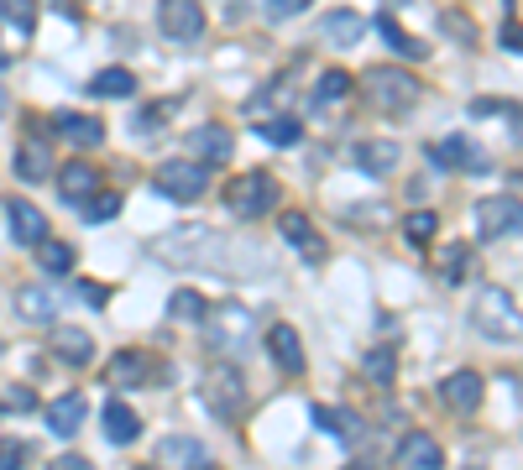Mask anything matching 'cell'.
<instances>
[{"label": "cell", "instance_id": "6da1fadb", "mask_svg": "<svg viewBox=\"0 0 523 470\" xmlns=\"http://www.w3.org/2000/svg\"><path fill=\"white\" fill-rule=\"evenodd\" d=\"M204 340L220 356H246L252 350V309H241V303H204Z\"/></svg>", "mask_w": 523, "mask_h": 470}, {"label": "cell", "instance_id": "7a4b0ae2", "mask_svg": "<svg viewBox=\"0 0 523 470\" xmlns=\"http://www.w3.org/2000/svg\"><path fill=\"white\" fill-rule=\"evenodd\" d=\"M246 403H252V392H246V382H241L236 366H210V371H204V408H210L215 418L241 423Z\"/></svg>", "mask_w": 523, "mask_h": 470}, {"label": "cell", "instance_id": "3957f363", "mask_svg": "<svg viewBox=\"0 0 523 470\" xmlns=\"http://www.w3.org/2000/svg\"><path fill=\"white\" fill-rule=\"evenodd\" d=\"M367 94L382 105V110H393V115H403V110H414L419 100H424V89H419V79L408 74V68H393V63H382V68H372L367 79Z\"/></svg>", "mask_w": 523, "mask_h": 470}, {"label": "cell", "instance_id": "277c9868", "mask_svg": "<svg viewBox=\"0 0 523 470\" xmlns=\"http://www.w3.org/2000/svg\"><path fill=\"white\" fill-rule=\"evenodd\" d=\"M272 204H278V183H272V173H241V178L225 183V209H231L236 220H262Z\"/></svg>", "mask_w": 523, "mask_h": 470}, {"label": "cell", "instance_id": "5b68a950", "mask_svg": "<svg viewBox=\"0 0 523 470\" xmlns=\"http://www.w3.org/2000/svg\"><path fill=\"white\" fill-rule=\"evenodd\" d=\"M471 324L492 340H503V335L513 340L518 335V298L508 288H482L476 293V309H471Z\"/></svg>", "mask_w": 523, "mask_h": 470}, {"label": "cell", "instance_id": "8992f818", "mask_svg": "<svg viewBox=\"0 0 523 470\" xmlns=\"http://www.w3.org/2000/svg\"><path fill=\"white\" fill-rule=\"evenodd\" d=\"M204 188H210V168L204 162H163L157 168V194L163 199L194 204V199H204Z\"/></svg>", "mask_w": 523, "mask_h": 470}, {"label": "cell", "instance_id": "52a82bcc", "mask_svg": "<svg viewBox=\"0 0 523 470\" xmlns=\"http://www.w3.org/2000/svg\"><path fill=\"white\" fill-rule=\"evenodd\" d=\"M523 225V209H518V194H492L476 204V235L482 241H497V235H518Z\"/></svg>", "mask_w": 523, "mask_h": 470}, {"label": "cell", "instance_id": "ba28073f", "mask_svg": "<svg viewBox=\"0 0 523 470\" xmlns=\"http://www.w3.org/2000/svg\"><path fill=\"white\" fill-rule=\"evenodd\" d=\"M278 230H283V241H288L293 251H299L309 267H325V262H330V241H325L320 230H314V220H309V215H299V209H288V215L278 220Z\"/></svg>", "mask_w": 523, "mask_h": 470}, {"label": "cell", "instance_id": "9c48e42d", "mask_svg": "<svg viewBox=\"0 0 523 470\" xmlns=\"http://www.w3.org/2000/svg\"><path fill=\"white\" fill-rule=\"evenodd\" d=\"M157 27L173 42H194L204 32V6L199 0H157Z\"/></svg>", "mask_w": 523, "mask_h": 470}, {"label": "cell", "instance_id": "30bf717a", "mask_svg": "<svg viewBox=\"0 0 523 470\" xmlns=\"http://www.w3.org/2000/svg\"><path fill=\"white\" fill-rule=\"evenodd\" d=\"M157 460H163V470H210V450L194 434H168L157 444Z\"/></svg>", "mask_w": 523, "mask_h": 470}, {"label": "cell", "instance_id": "8fae6325", "mask_svg": "<svg viewBox=\"0 0 523 470\" xmlns=\"http://www.w3.org/2000/svg\"><path fill=\"white\" fill-rule=\"evenodd\" d=\"M267 356H272V366H278V371L299 376L304 371V340H299V329H293V324H272L267 329Z\"/></svg>", "mask_w": 523, "mask_h": 470}, {"label": "cell", "instance_id": "7c38bea8", "mask_svg": "<svg viewBox=\"0 0 523 470\" xmlns=\"http://www.w3.org/2000/svg\"><path fill=\"white\" fill-rule=\"evenodd\" d=\"M440 403L450 413H476V408H482V376H476V371H450L440 382Z\"/></svg>", "mask_w": 523, "mask_h": 470}, {"label": "cell", "instance_id": "4fadbf2b", "mask_svg": "<svg viewBox=\"0 0 523 470\" xmlns=\"http://www.w3.org/2000/svg\"><path fill=\"white\" fill-rule=\"evenodd\" d=\"M84 413H89L84 392H63V397H53V403L42 408V418H48V429H53L58 439H74V434L84 429Z\"/></svg>", "mask_w": 523, "mask_h": 470}, {"label": "cell", "instance_id": "5bb4252c", "mask_svg": "<svg viewBox=\"0 0 523 470\" xmlns=\"http://www.w3.org/2000/svg\"><path fill=\"white\" fill-rule=\"evenodd\" d=\"M6 220H11V235L21 246H37L48 235V215L32 204V199H6Z\"/></svg>", "mask_w": 523, "mask_h": 470}, {"label": "cell", "instance_id": "9a60e30c", "mask_svg": "<svg viewBox=\"0 0 523 470\" xmlns=\"http://www.w3.org/2000/svg\"><path fill=\"white\" fill-rule=\"evenodd\" d=\"M53 356L63 366H89L95 361V335H84L79 324H58L53 329Z\"/></svg>", "mask_w": 523, "mask_h": 470}, {"label": "cell", "instance_id": "2e32d148", "mask_svg": "<svg viewBox=\"0 0 523 470\" xmlns=\"http://www.w3.org/2000/svg\"><path fill=\"white\" fill-rule=\"evenodd\" d=\"M398 465L403 470H445V450L435 444V434H408L398 444Z\"/></svg>", "mask_w": 523, "mask_h": 470}, {"label": "cell", "instance_id": "e0dca14e", "mask_svg": "<svg viewBox=\"0 0 523 470\" xmlns=\"http://www.w3.org/2000/svg\"><path fill=\"white\" fill-rule=\"evenodd\" d=\"M314 423H320L325 434H335L340 444H361V439H367V418L351 413V408H314Z\"/></svg>", "mask_w": 523, "mask_h": 470}, {"label": "cell", "instance_id": "ac0fdd59", "mask_svg": "<svg viewBox=\"0 0 523 470\" xmlns=\"http://www.w3.org/2000/svg\"><path fill=\"white\" fill-rule=\"evenodd\" d=\"M236 141L225 126H199L194 131V162H204V168H220V162H231Z\"/></svg>", "mask_w": 523, "mask_h": 470}, {"label": "cell", "instance_id": "d6986e66", "mask_svg": "<svg viewBox=\"0 0 523 470\" xmlns=\"http://www.w3.org/2000/svg\"><path fill=\"white\" fill-rule=\"evenodd\" d=\"M53 131L63 136V141H74V147L84 152V147H100V141H105V126L95 121V115H53Z\"/></svg>", "mask_w": 523, "mask_h": 470}, {"label": "cell", "instance_id": "ffe728a7", "mask_svg": "<svg viewBox=\"0 0 523 470\" xmlns=\"http://www.w3.org/2000/svg\"><path fill=\"white\" fill-rule=\"evenodd\" d=\"M429 157L440 162V168H482V152H476V141L471 136H445V141H435L429 147Z\"/></svg>", "mask_w": 523, "mask_h": 470}, {"label": "cell", "instance_id": "44dd1931", "mask_svg": "<svg viewBox=\"0 0 523 470\" xmlns=\"http://www.w3.org/2000/svg\"><path fill=\"white\" fill-rule=\"evenodd\" d=\"M95 188H100V173L89 168V162H68V168H58V194L68 204H84Z\"/></svg>", "mask_w": 523, "mask_h": 470}, {"label": "cell", "instance_id": "7402d4cb", "mask_svg": "<svg viewBox=\"0 0 523 470\" xmlns=\"http://www.w3.org/2000/svg\"><path fill=\"white\" fill-rule=\"evenodd\" d=\"M53 173V157H48V141H37V136H27L16 147V178H27V183H42Z\"/></svg>", "mask_w": 523, "mask_h": 470}, {"label": "cell", "instance_id": "603a6c76", "mask_svg": "<svg viewBox=\"0 0 523 470\" xmlns=\"http://www.w3.org/2000/svg\"><path fill=\"white\" fill-rule=\"evenodd\" d=\"M320 32H325V42H335V47H356L361 32H367V16H361V11H330V16L320 21Z\"/></svg>", "mask_w": 523, "mask_h": 470}, {"label": "cell", "instance_id": "cb8c5ba5", "mask_svg": "<svg viewBox=\"0 0 523 470\" xmlns=\"http://www.w3.org/2000/svg\"><path fill=\"white\" fill-rule=\"evenodd\" d=\"M351 157H356V168L372 173V178L377 173H393L398 168V141H356Z\"/></svg>", "mask_w": 523, "mask_h": 470}, {"label": "cell", "instance_id": "d4e9b609", "mask_svg": "<svg viewBox=\"0 0 523 470\" xmlns=\"http://www.w3.org/2000/svg\"><path fill=\"white\" fill-rule=\"evenodd\" d=\"M105 439L110 444H136V439H142V418H136L126 403H105Z\"/></svg>", "mask_w": 523, "mask_h": 470}, {"label": "cell", "instance_id": "484cf974", "mask_svg": "<svg viewBox=\"0 0 523 470\" xmlns=\"http://www.w3.org/2000/svg\"><path fill=\"white\" fill-rule=\"evenodd\" d=\"M157 366H152V356L147 350H121L116 361H110V382L116 387H136V382H147Z\"/></svg>", "mask_w": 523, "mask_h": 470}, {"label": "cell", "instance_id": "4316f807", "mask_svg": "<svg viewBox=\"0 0 523 470\" xmlns=\"http://www.w3.org/2000/svg\"><path fill=\"white\" fill-rule=\"evenodd\" d=\"M89 94H100V100H131L136 74H131V68H100V74L89 79Z\"/></svg>", "mask_w": 523, "mask_h": 470}, {"label": "cell", "instance_id": "83f0119b", "mask_svg": "<svg viewBox=\"0 0 523 470\" xmlns=\"http://www.w3.org/2000/svg\"><path fill=\"white\" fill-rule=\"evenodd\" d=\"M37 267L48 272V277H68V272H74V246L53 241V235H42V241H37Z\"/></svg>", "mask_w": 523, "mask_h": 470}, {"label": "cell", "instance_id": "f1b7e54d", "mask_svg": "<svg viewBox=\"0 0 523 470\" xmlns=\"http://www.w3.org/2000/svg\"><path fill=\"white\" fill-rule=\"evenodd\" d=\"M257 136L272 141V147H299L304 141V126L293 115H272V121H257Z\"/></svg>", "mask_w": 523, "mask_h": 470}, {"label": "cell", "instance_id": "f546056e", "mask_svg": "<svg viewBox=\"0 0 523 470\" xmlns=\"http://www.w3.org/2000/svg\"><path fill=\"white\" fill-rule=\"evenodd\" d=\"M377 37L388 42L398 58H424V42H419V37H408V32L398 27V21H393V16H377Z\"/></svg>", "mask_w": 523, "mask_h": 470}, {"label": "cell", "instance_id": "4dcf8cb0", "mask_svg": "<svg viewBox=\"0 0 523 470\" xmlns=\"http://www.w3.org/2000/svg\"><path fill=\"white\" fill-rule=\"evenodd\" d=\"M351 94V74H340V68H330V74H320V84H314V110H330Z\"/></svg>", "mask_w": 523, "mask_h": 470}, {"label": "cell", "instance_id": "1f68e13d", "mask_svg": "<svg viewBox=\"0 0 523 470\" xmlns=\"http://www.w3.org/2000/svg\"><path fill=\"white\" fill-rule=\"evenodd\" d=\"M16 309H21V319H32V324H48L53 319V293H42V288H21L16 293Z\"/></svg>", "mask_w": 523, "mask_h": 470}, {"label": "cell", "instance_id": "d6a6232c", "mask_svg": "<svg viewBox=\"0 0 523 470\" xmlns=\"http://www.w3.org/2000/svg\"><path fill=\"white\" fill-rule=\"evenodd\" d=\"M74 209L84 215V225H105V220L121 215V199H116V194H100V188H95V194H89L84 204H74Z\"/></svg>", "mask_w": 523, "mask_h": 470}, {"label": "cell", "instance_id": "836d02e7", "mask_svg": "<svg viewBox=\"0 0 523 470\" xmlns=\"http://www.w3.org/2000/svg\"><path fill=\"white\" fill-rule=\"evenodd\" d=\"M361 371H367L377 387H393L398 361H393V350H388V345H377V350H367V361H361Z\"/></svg>", "mask_w": 523, "mask_h": 470}, {"label": "cell", "instance_id": "e575fe53", "mask_svg": "<svg viewBox=\"0 0 523 470\" xmlns=\"http://www.w3.org/2000/svg\"><path fill=\"white\" fill-rule=\"evenodd\" d=\"M435 230H440V220L429 215V209H414V215L403 220V235H408V246H429V241H435Z\"/></svg>", "mask_w": 523, "mask_h": 470}, {"label": "cell", "instance_id": "d590c367", "mask_svg": "<svg viewBox=\"0 0 523 470\" xmlns=\"http://www.w3.org/2000/svg\"><path fill=\"white\" fill-rule=\"evenodd\" d=\"M440 277H445V282H466V277H471V246H445Z\"/></svg>", "mask_w": 523, "mask_h": 470}, {"label": "cell", "instance_id": "8d00e7d4", "mask_svg": "<svg viewBox=\"0 0 523 470\" xmlns=\"http://www.w3.org/2000/svg\"><path fill=\"white\" fill-rule=\"evenodd\" d=\"M0 16H6L16 32H32L37 27V0H0Z\"/></svg>", "mask_w": 523, "mask_h": 470}, {"label": "cell", "instance_id": "74e56055", "mask_svg": "<svg viewBox=\"0 0 523 470\" xmlns=\"http://www.w3.org/2000/svg\"><path fill=\"white\" fill-rule=\"evenodd\" d=\"M168 314H173V319H199V314H204V298H199L194 288H178V293L168 298Z\"/></svg>", "mask_w": 523, "mask_h": 470}, {"label": "cell", "instance_id": "f35d334b", "mask_svg": "<svg viewBox=\"0 0 523 470\" xmlns=\"http://www.w3.org/2000/svg\"><path fill=\"white\" fill-rule=\"evenodd\" d=\"M37 397L27 387H0V413H32Z\"/></svg>", "mask_w": 523, "mask_h": 470}, {"label": "cell", "instance_id": "ab89813d", "mask_svg": "<svg viewBox=\"0 0 523 470\" xmlns=\"http://www.w3.org/2000/svg\"><path fill=\"white\" fill-rule=\"evenodd\" d=\"M309 6V0H267V21H288V16H299Z\"/></svg>", "mask_w": 523, "mask_h": 470}, {"label": "cell", "instance_id": "60d3db41", "mask_svg": "<svg viewBox=\"0 0 523 470\" xmlns=\"http://www.w3.org/2000/svg\"><path fill=\"white\" fill-rule=\"evenodd\" d=\"M74 293H79V303H95V309H105V303H110V293L100 288V282H79Z\"/></svg>", "mask_w": 523, "mask_h": 470}, {"label": "cell", "instance_id": "b9f144b4", "mask_svg": "<svg viewBox=\"0 0 523 470\" xmlns=\"http://www.w3.org/2000/svg\"><path fill=\"white\" fill-rule=\"evenodd\" d=\"M445 32H450V37H461V42H471V37H476V32H471V21H461L456 11H445Z\"/></svg>", "mask_w": 523, "mask_h": 470}, {"label": "cell", "instance_id": "7bdbcfd3", "mask_svg": "<svg viewBox=\"0 0 523 470\" xmlns=\"http://www.w3.org/2000/svg\"><path fill=\"white\" fill-rule=\"evenodd\" d=\"M16 465H21V444L6 439V444H0V470H16Z\"/></svg>", "mask_w": 523, "mask_h": 470}, {"label": "cell", "instance_id": "ee69618b", "mask_svg": "<svg viewBox=\"0 0 523 470\" xmlns=\"http://www.w3.org/2000/svg\"><path fill=\"white\" fill-rule=\"evenodd\" d=\"M48 470H95V465H89L84 455H58V460H53Z\"/></svg>", "mask_w": 523, "mask_h": 470}, {"label": "cell", "instance_id": "f6af8a7d", "mask_svg": "<svg viewBox=\"0 0 523 470\" xmlns=\"http://www.w3.org/2000/svg\"><path fill=\"white\" fill-rule=\"evenodd\" d=\"M497 37H503V47H508V53H518V21H513V16L503 21V32H497Z\"/></svg>", "mask_w": 523, "mask_h": 470}, {"label": "cell", "instance_id": "bcb514c9", "mask_svg": "<svg viewBox=\"0 0 523 470\" xmlns=\"http://www.w3.org/2000/svg\"><path fill=\"white\" fill-rule=\"evenodd\" d=\"M0 115H6V89H0Z\"/></svg>", "mask_w": 523, "mask_h": 470}, {"label": "cell", "instance_id": "7dc6e473", "mask_svg": "<svg viewBox=\"0 0 523 470\" xmlns=\"http://www.w3.org/2000/svg\"><path fill=\"white\" fill-rule=\"evenodd\" d=\"M142 470H163V465H142Z\"/></svg>", "mask_w": 523, "mask_h": 470}, {"label": "cell", "instance_id": "c3c4849f", "mask_svg": "<svg viewBox=\"0 0 523 470\" xmlns=\"http://www.w3.org/2000/svg\"><path fill=\"white\" fill-rule=\"evenodd\" d=\"M388 6H403V0H388Z\"/></svg>", "mask_w": 523, "mask_h": 470}, {"label": "cell", "instance_id": "681fc988", "mask_svg": "<svg viewBox=\"0 0 523 470\" xmlns=\"http://www.w3.org/2000/svg\"><path fill=\"white\" fill-rule=\"evenodd\" d=\"M508 6H518V0H508Z\"/></svg>", "mask_w": 523, "mask_h": 470}]
</instances>
